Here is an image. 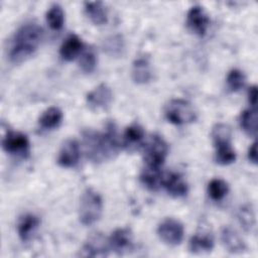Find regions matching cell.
Returning <instances> with one entry per match:
<instances>
[{"instance_id": "cell-7", "label": "cell", "mask_w": 258, "mask_h": 258, "mask_svg": "<svg viewBox=\"0 0 258 258\" xmlns=\"http://www.w3.org/2000/svg\"><path fill=\"white\" fill-rule=\"evenodd\" d=\"M2 147L10 154L24 156L29 150V140L27 136L21 132L9 131L2 138Z\"/></svg>"}, {"instance_id": "cell-29", "label": "cell", "mask_w": 258, "mask_h": 258, "mask_svg": "<svg viewBox=\"0 0 258 258\" xmlns=\"http://www.w3.org/2000/svg\"><path fill=\"white\" fill-rule=\"evenodd\" d=\"M97 64V56L93 48H88L83 51L80 57V67L84 73H92Z\"/></svg>"}, {"instance_id": "cell-3", "label": "cell", "mask_w": 258, "mask_h": 258, "mask_svg": "<svg viewBox=\"0 0 258 258\" xmlns=\"http://www.w3.org/2000/svg\"><path fill=\"white\" fill-rule=\"evenodd\" d=\"M103 211V201L101 196L92 188H87L82 198L79 208V218L83 225L95 224L101 217Z\"/></svg>"}, {"instance_id": "cell-4", "label": "cell", "mask_w": 258, "mask_h": 258, "mask_svg": "<svg viewBox=\"0 0 258 258\" xmlns=\"http://www.w3.org/2000/svg\"><path fill=\"white\" fill-rule=\"evenodd\" d=\"M164 114L166 119L175 125H183L194 122L197 119V112L185 100L173 99L165 106Z\"/></svg>"}, {"instance_id": "cell-31", "label": "cell", "mask_w": 258, "mask_h": 258, "mask_svg": "<svg viewBox=\"0 0 258 258\" xmlns=\"http://www.w3.org/2000/svg\"><path fill=\"white\" fill-rule=\"evenodd\" d=\"M122 47H123V41L119 36H113L111 39L107 41L106 49L110 51V53L112 54L119 53L122 50Z\"/></svg>"}, {"instance_id": "cell-16", "label": "cell", "mask_w": 258, "mask_h": 258, "mask_svg": "<svg viewBox=\"0 0 258 258\" xmlns=\"http://www.w3.org/2000/svg\"><path fill=\"white\" fill-rule=\"evenodd\" d=\"M83 46L84 43L82 39L76 34H71L62 42L59 49V53L63 59L73 60L76 56H78L81 53Z\"/></svg>"}, {"instance_id": "cell-13", "label": "cell", "mask_w": 258, "mask_h": 258, "mask_svg": "<svg viewBox=\"0 0 258 258\" xmlns=\"http://www.w3.org/2000/svg\"><path fill=\"white\" fill-rule=\"evenodd\" d=\"M161 184L170 196L175 198L182 197L187 192V183L183 177L176 172H167L163 174Z\"/></svg>"}, {"instance_id": "cell-15", "label": "cell", "mask_w": 258, "mask_h": 258, "mask_svg": "<svg viewBox=\"0 0 258 258\" xmlns=\"http://www.w3.org/2000/svg\"><path fill=\"white\" fill-rule=\"evenodd\" d=\"M214 248V238L209 232H199L189 240V250L192 253H208Z\"/></svg>"}, {"instance_id": "cell-1", "label": "cell", "mask_w": 258, "mask_h": 258, "mask_svg": "<svg viewBox=\"0 0 258 258\" xmlns=\"http://www.w3.org/2000/svg\"><path fill=\"white\" fill-rule=\"evenodd\" d=\"M84 143L88 157L96 162L113 157L120 149L117 131L112 123L102 133L92 130L86 131L84 133Z\"/></svg>"}, {"instance_id": "cell-6", "label": "cell", "mask_w": 258, "mask_h": 258, "mask_svg": "<svg viewBox=\"0 0 258 258\" xmlns=\"http://www.w3.org/2000/svg\"><path fill=\"white\" fill-rule=\"evenodd\" d=\"M183 233L182 224L173 218L164 219L157 228V234L160 240L170 246L180 244L183 239Z\"/></svg>"}, {"instance_id": "cell-30", "label": "cell", "mask_w": 258, "mask_h": 258, "mask_svg": "<svg viewBox=\"0 0 258 258\" xmlns=\"http://www.w3.org/2000/svg\"><path fill=\"white\" fill-rule=\"evenodd\" d=\"M238 220L246 231H252L255 226V215L251 207L245 206L239 210Z\"/></svg>"}, {"instance_id": "cell-23", "label": "cell", "mask_w": 258, "mask_h": 258, "mask_svg": "<svg viewBox=\"0 0 258 258\" xmlns=\"http://www.w3.org/2000/svg\"><path fill=\"white\" fill-rule=\"evenodd\" d=\"M144 137V130L139 124L128 126L124 132V143L127 147H136Z\"/></svg>"}, {"instance_id": "cell-5", "label": "cell", "mask_w": 258, "mask_h": 258, "mask_svg": "<svg viewBox=\"0 0 258 258\" xmlns=\"http://www.w3.org/2000/svg\"><path fill=\"white\" fill-rule=\"evenodd\" d=\"M168 146L165 140L157 135H152L145 144L144 147V158L146 165L160 167L167 155Z\"/></svg>"}, {"instance_id": "cell-9", "label": "cell", "mask_w": 258, "mask_h": 258, "mask_svg": "<svg viewBox=\"0 0 258 258\" xmlns=\"http://www.w3.org/2000/svg\"><path fill=\"white\" fill-rule=\"evenodd\" d=\"M186 24L194 33L203 36L207 32L210 24V19L207 12L202 6L195 5L187 12Z\"/></svg>"}, {"instance_id": "cell-20", "label": "cell", "mask_w": 258, "mask_h": 258, "mask_svg": "<svg viewBox=\"0 0 258 258\" xmlns=\"http://www.w3.org/2000/svg\"><path fill=\"white\" fill-rule=\"evenodd\" d=\"M163 173L160 171V167L146 165L141 172V181L149 189L155 190L161 185Z\"/></svg>"}, {"instance_id": "cell-33", "label": "cell", "mask_w": 258, "mask_h": 258, "mask_svg": "<svg viewBox=\"0 0 258 258\" xmlns=\"http://www.w3.org/2000/svg\"><path fill=\"white\" fill-rule=\"evenodd\" d=\"M248 158L249 160L256 164L257 163V144H256V141H254L251 146L249 147V150H248Z\"/></svg>"}, {"instance_id": "cell-12", "label": "cell", "mask_w": 258, "mask_h": 258, "mask_svg": "<svg viewBox=\"0 0 258 258\" xmlns=\"http://www.w3.org/2000/svg\"><path fill=\"white\" fill-rule=\"evenodd\" d=\"M108 240L110 248L118 254H123L133 247V235L128 228H119L115 230Z\"/></svg>"}, {"instance_id": "cell-2", "label": "cell", "mask_w": 258, "mask_h": 258, "mask_svg": "<svg viewBox=\"0 0 258 258\" xmlns=\"http://www.w3.org/2000/svg\"><path fill=\"white\" fill-rule=\"evenodd\" d=\"M43 36L42 29L35 23H26L15 32L11 47L9 50V58L11 61L18 63L34 53Z\"/></svg>"}, {"instance_id": "cell-22", "label": "cell", "mask_w": 258, "mask_h": 258, "mask_svg": "<svg viewBox=\"0 0 258 258\" xmlns=\"http://www.w3.org/2000/svg\"><path fill=\"white\" fill-rule=\"evenodd\" d=\"M62 119V112L56 107L46 109L39 118V125L45 129H52L59 125Z\"/></svg>"}, {"instance_id": "cell-14", "label": "cell", "mask_w": 258, "mask_h": 258, "mask_svg": "<svg viewBox=\"0 0 258 258\" xmlns=\"http://www.w3.org/2000/svg\"><path fill=\"white\" fill-rule=\"evenodd\" d=\"M221 239L225 248L231 253H243L246 250L245 242L231 227H225L222 230Z\"/></svg>"}, {"instance_id": "cell-21", "label": "cell", "mask_w": 258, "mask_h": 258, "mask_svg": "<svg viewBox=\"0 0 258 258\" xmlns=\"http://www.w3.org/2000/svg\"><path fill=\"white\" fill-rule=\"evenodd\" d=\"M240 124L242 129L249 136H256L257 133V111L256 108H250L243 111L240 117Z\"/></svg>"}, {"instance_id": "cell-32", "label": "cell", "mask_w": 258, "mask_h": 258, "mask_svg": "<svg viewBox=\"0 0 258 258\" xmlns=\"http://www.w3.org/2000/svg\"><path fill=\"white\" fill-rule=\"evenodd\" d=\"M248 100L252 108H256V104H257V87L256 86H252L248 90Z\"/></svg>"}, {"instance_id": "cell-19", "label": "cell", "mask_w": 258, "mask_h": 258, "mask_svg": "<svg viewBox=\"0 0 258 258\" xmlns=\"http://www.w3.org/2000/svg\"><path fill=\"white\" fill-rule=\"evenodd\" d=\"M132 79L137 84H145L151 79L150 64L147 58L138 57L132 66Z\"/></svg>"}, {"instance_id": "cell-17", "label": "cell", "mask_w": 258, "mask_h": 258, "mask_svg": "<svg viewBox=\"0 0 258 258\" xmlns=\"http://www.w3.org/2000/svg\"><path fill=\"white\" fill-rule=\"evenodd\" d=\"M39 225V219L33 214H26L20 218L17 225V232L22 241H28Z\"/></svg>"}, {"instance_id": "cell-8", "label": "cell", "mask_w": 258, "mask_h": 258, "mask_svg": "<svg viewBox=\"0 0 258 258\" xmlns=\"http://www.w3.org/2000/svg\"><path fill=\"white\" fill-rule=\"evenodd\" d=\"M109 240L100 233H93L84 244L80 255L84 257H105L108 255Z\"/></svg>"}, {"instance_id": "cell-25", "label": "cell", "mask_w": 258, "mask_h": 258, "mask_svg": "<svg viewBox=\"0 0 258 258\" xmlns=\"http://www.w3.org/2000/svg\"><path fill=\"white\" fill-rule=\"evenodd\" d=\"M231 128L228 125L224 123H219L214 126L212 131V138L215 146L222 144H231Z\"/></svg>"}, {"instance_id": "cell-10", "label": "cell", "mask_w": 258, "mask_h": 258, "mask_svg": "<svg viewBox=\"0 0 258 258\" xmlns=\"http://www.w3.org/2000/svg\"><path fill=\"white\" fill-rule=\"evenodd\" d=\"M86 100L88 106L92 110L105 109L111 104L113 100V93L107 85L101 84L87 95Z\"/></svg>"}, {"instance_id": "cell-28", "label": "cell", "mask_w": 258, "mask_h": 258, "mask_svg": "<svg viewBox=\"0 0 258 258\" xmlns=\"http://www.w3.org/2000/svg\"><path fill=\"white\" fill-rule=\"evenodd\" d=\"M246 82V77L244 73L238 69H234L229 72L227 76V85L232 92H237L241 90Z\"/></svg>"}, {"instance_id": "cell-26", "label": "cell", "mask_w": 258, "mask_h": 258, "mask_svg": "<svg viewBox=\"0 0 258 258\" xmlns=\"http://www.w3.org/2000/svg\"><path fill=\"white\" fill-rule=\"evenodd\" d=\"M229 191L228 183L221 178H214L208 185V192L212 200L220 201L226 197Z\"/></svg>"}, {"instance_id": "cell-24", "label": "cell", "mask_w": 258, "mask_h": 258, "mask_svg": "<svg viewBox=\"0 0 258 258\" xmlns=\"http://www.w3.org/2000/svg\"><path fill=\"white\" fill-rule=\"evenodd\" d=\"M46 21L49 27L53 30H58L62 27L64 21V13L58 4L49 7L46 12Z\"/></svg>"}, {"instance_id": "cell-11", "label": "cell", "mask_w": 258, "mask_h": 258, "mask_svg": "<svg viewBox=\"0 0 258 258\" xmlns=\"http://www.w3.org/2000/svg\"><path fill=\"white\" fill-rule=\"evenodd\" d=\"M81 151L80 145L75 139H68L61 145L58 155L57 163L62 167H73L80 159Z\"/></svg>"}, {"instance_id": "cell-27", "label": "cell", "mask_w": 258, "mask_h": 258, "mask_svg": "<svg viewBox=\"0 0 258 258\" xmlns=\"http://www.w3.org/2000/svg\"><path fill=\"white\" fill-rule=\"evenodd\" d=\"M216 161L219 164L227 165L236 160V153L231 144H222L216 146Z\"/></svg>"}, {"instance_id": "cell-18", "label": "cell", "mask_w": 258, "mask_h": 258, "mask_svg": "<svg viewBox=\"0 0 258 258\" xmlns=\"http://www.w3.org/2000/svg\"><path fill=\"white\" fill-rule=\"evenodd\" d=\"M85 11L91 21L97 25H102L108 20L107 8L101 1L85 2Z\"/></svg>"}]
</instances>
